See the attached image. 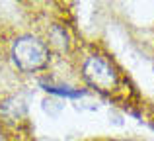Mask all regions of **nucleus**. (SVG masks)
<instances>
[{
	"instance_id": "f257e3e1",
	"label": "nucleus",
	"mask_w": 154,
	"mask_h": 141,
	"mask_svg": "<svg viewBox=\"0 0 154 141\" xmlns=\"http://www.w3.org/2000/svg\"><path fill=\"white\" fill-rule=\"evenodd\" d=\"M16 65L22 71H37L49 59V51H47L45 43L39 41L33 35H23L18 41L14 43V49H12Z\"/></svg>"
},
{
	"instance_id": "7ed1b4c3",
	"label": "nucleus",
	"mask_w": 154,
	"mask_h": 141,
	"mask_svg": "<svg viewBox=\"0 0 154 141\" xmlns=\"http://www.w3.org/2000/svg\"><path fill=\"white\" fill-rule=\"evenodd\" d=\"M45 90L57 96H66V98H80V96H84V90H72V88H66V86H49L47 84Z\"/></svg>"
},
{
	"instance_id": "f03ea898",
	"label": "nucleus",
	"mask_w": 154,
	"mask_h": 141,
	"mask_svg": "<svg viewBox=\"0 0 154 141\" xmlns=\"http://www.w3.org/2000/svg\"><path fill=\"white\" fill-rule=\"evenodd\" d=\"M82 72H84V79L92 84L94 88L102 92H111L117 88V72L105 61L103 57L100 55H92V57L86 59L82 67Z\"/></svg>"
}]
</instances>
